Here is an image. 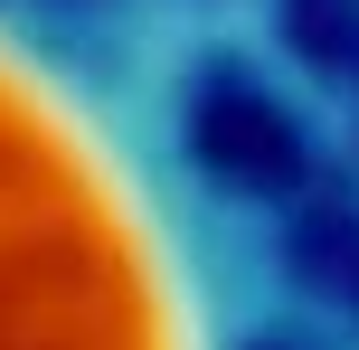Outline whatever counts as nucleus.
I'll list each match as a JSON object with an SVG mask.
<instances>
[{
  "label": "nucleus",
  "mask_w": 359,
  "mask_h": 350,
  "mask_svg": "<svg viewBox=\"0 0 359 350\" xmlns=\"http://www.w3.org/2000/svg\"><path fill=\"white\" fill-rule=\"evenodd\" d=\"M198 152H208L227 180H293V133L284 114L265 105V95H208V114H198Z\"/></svg>",
  "instance_id": "1"
}]
</instances>
